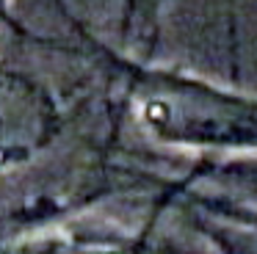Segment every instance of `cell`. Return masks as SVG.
I'll list each match as a JSON object with an SVG mask.
<instances>
[{
	"label": "cell",
	"mask_w": 257,
	"mask_h": 254,
	"mask_svg": "<svg viewBox=\"0 0 257 254\" xmlns=\"http://www.w3.org/2000/svg\"><path fill=\"white\" fill-rule=\"evenodd\" d=\"M232 180L240 182V185H246V188H251V191L257 193V163H246V166H240V169H235Z\"/></svg>",
	"instance_id": "6da1fadb"
}]
</instances>
